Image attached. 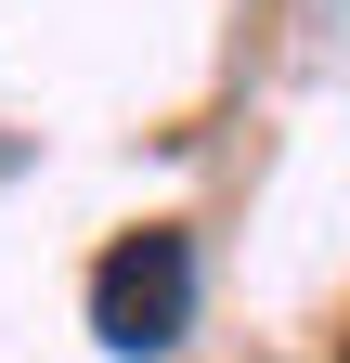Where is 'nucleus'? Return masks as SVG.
Here are the masks:
<instances>
[{"mask_svg": "<svg viewBox=\"0 0 350 363\" xmlns=\"http://www.w3.org/2000/svg\"><path fill=\"white\" fill-rule=\"evenodd\" d=\"M195 325V247L182 234H117L91 272V337L104 350H182Z\"/></svg>", "mask_w": 350, "mask_h": 363, "instance_id": "1", "label": "nucleus"}]
</instances>
